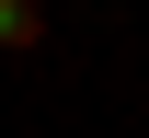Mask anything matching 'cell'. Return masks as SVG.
<instances>
[{"instance_id": "1", "label": "cell", "mask_w": 149, "mask_h": 138, "mask_svg": "<svg viewBox=\"0 0 149 138\" xmlns=\"http://www.w3.org/2000/svg\"><path fill=\"white\" fill-rule=\"evenodd\" d=\"M35 46H46V12L35 0H0V58H35Z\"/></svg>"}]
</instances>
